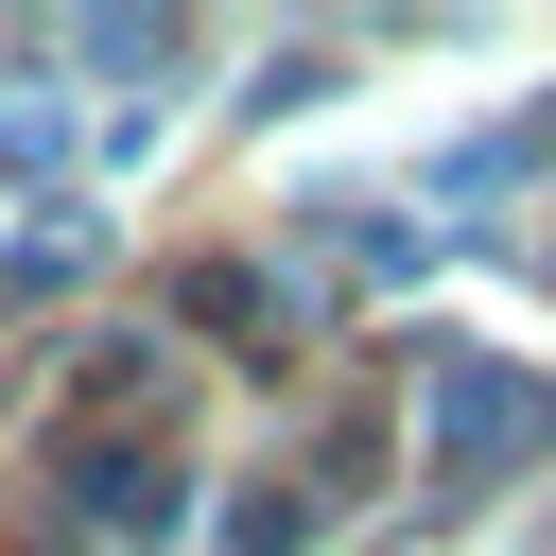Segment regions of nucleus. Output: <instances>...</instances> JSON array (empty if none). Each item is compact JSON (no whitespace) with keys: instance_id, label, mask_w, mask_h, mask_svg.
I'll return each instance as SVG.
<instances>
[{"instance_id":"obj_1","label":"nucleus","mask_w":556,"mask_h":556,"mask_svg":"<svg viewBox=\"0 0 556 556\" xmlns=\"http://www.w3.org/2000/svg\"><path fill=\"white\" fill-rule=\"evenodd\" d=\"M521 452H556V382H521V365H434V486H504Z\"/></svg>"}]
</instances>
